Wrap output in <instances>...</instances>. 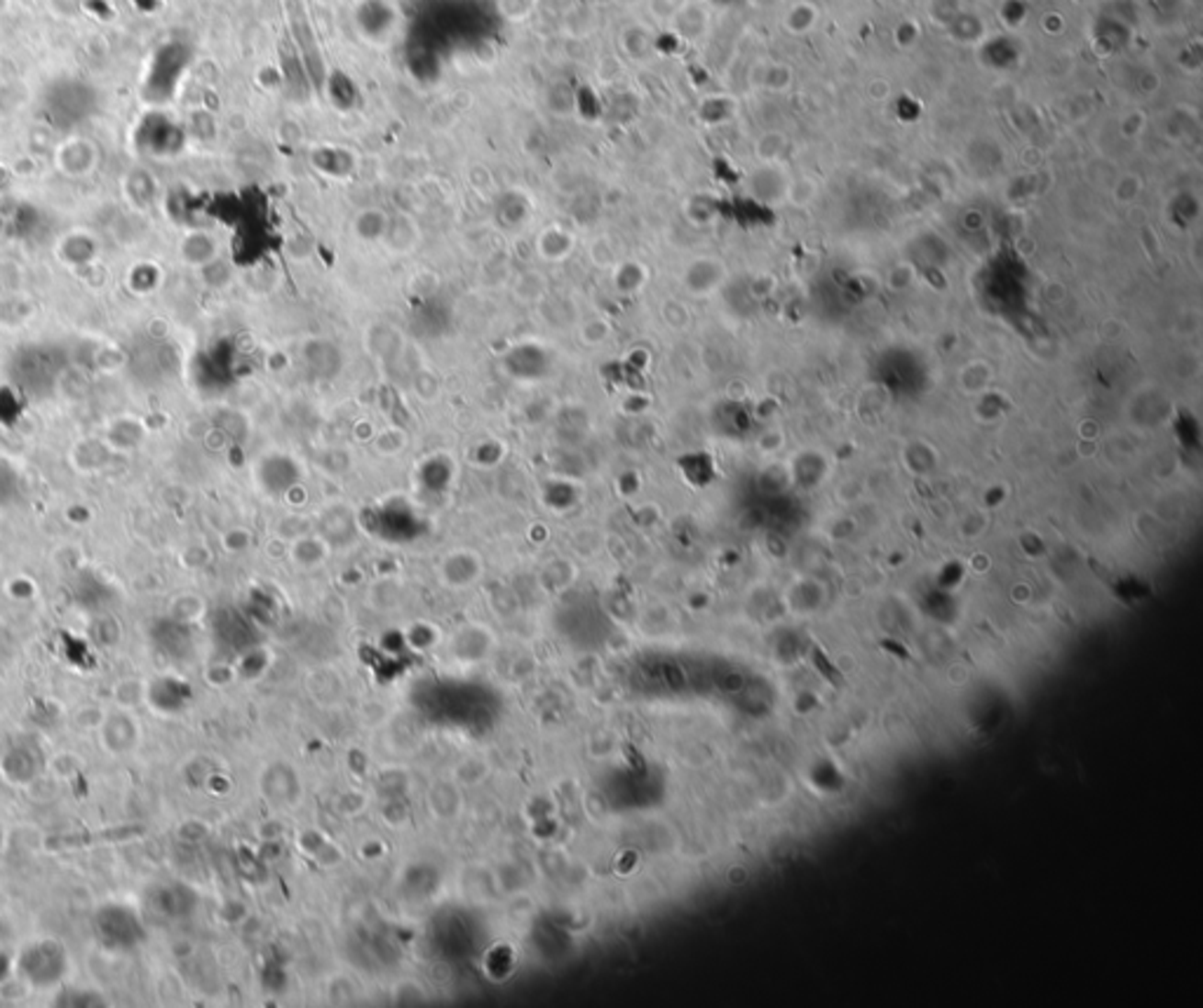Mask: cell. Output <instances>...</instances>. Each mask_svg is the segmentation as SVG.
Masks as SVG:
<instances>
[{"instance_id":"6da1fadb","label":"cell","mask_w":1203,"mask_h":1008,"mask_svg":"<svg viewBox=\"0 0 1203 1008\" xmlns=\"http://www.w3.org/2000/svg\"><path fill=\"white\" fill-rule=\"evenodd\" d=\"M421 241H423V230H421L414 214L405 212V209L388 214V226L381 238V247L386 252H390L393 256H410L419 250Z\"/></svg>"},{"instance_id":"7a4b0ae2","label":"cell","mask_w":1203,"mask_h":1008,"mask_svg":"<svg viewBox=\"0 0 1203 1008\" xmlns=\"http://www.w3.org/2000/svg\"><path fill=\"white\" fill-rule=\"evenodd\" d=\"M576 233L565 224H548L538 230L534 241V252L541 262L562 263L576 252Z\"/></svg>"},{"instance_id":"3957f363","label":"cell","mask_w":1203,"mask_h":1008,"mask_svg":"<svg viewBox=\"0 0 1203 1008\" xmlns=\"http://www.w3.org/2000/svg\"><path fill=\"white\" fill-rule=\"evenodd\" d=\"M444 581L454 588H466L470 586L473 581H478L479 574H482V562L475 553H468V550H458V553H452L447 555V560L443 562V571H440Z\"/></svg>"},{"instance_id":"277c9868","label":"cell","mask_w":1203,"mask_h":1008,"mask_svg":"<svg viewBox=\"0 0 1203 1008\" xmlns=\"http://www.w3.org/2000/svg\"><path fill=\"white\" fill-rule=\"evenodd\" d=\"M609 273H612V275H609V278H612V287L616 289L621 297H633V294L642 292L646 280H649V271H646L645 263L637 262V259H621V262H618Z\"/></svg>"},{"instance_id":"5b68a950","label":"cell","mask_w":1203,"mask_h":1008,"mask_svg":"<svg viewBox=\"0 0 1203 1008\" xmlns=\"http://www.w3.org/2000/svg\"><path fill=\"white\" fill-rule=\"evenodd\" d=\"M388 214L384 207H363L355 212L351 221V230L360 242L369 245H381V238L388 226Z\"/></svg>"},{"instance_id":"8992f818","label":"cell","mask_w":1203,"mask_h":1008,"mask_svg":"<svg viewBox=\"0 0 1203 1008\" xmlns=\"http://www.w3.org/2000/svg\"><path fill=\"white\" fill-rule=\"evenodd\" d=\"M618 48L633 62H645L654 48V31L642 22L625 24L618 33Z\"/></svg>"},{"instance_id":"52a82bcc","label":"cell","mask_w":1203,"mask_h":1008,"mask_svg":"<svg viewBox=\"0 0 1203 1008\" xmlns=\"http://www.w3.org/2000/svg\"><path fill=\"white\" fill-rule=\"evenodd\" d=\"M621 259H624L621 256V247H618L616 238H612V235H595L588 242V262L595 268H600V271H612Z\"/></svg>"},{"instance_id":"ba28073f","label":"cell","mask_w":1203,"mask_h":1008,"mask_svg":"<svg viewBox=\"0 0 1203 1008\" xmlns=\"http://www.w3.org/2000/svg\"><path fill=\"white\" fill-rule=\"evenodd\" d=\"M184 254H186V259L191 263L205 266V263L217 259V241L208 233L191 235V238L186 241V247H184Z\"/></svg>"},{"instance_id":"9c48e42d","label":"cell","mask_w":1203,"mask_h":1008,"mask_svg":"<svg viewBox=\"0 0 1203 1008\" xmlns=\"http://www.w3.org/2000/svg\"><path fill=\"white\" fill-rule=\"evenodd\" d=\"M612 334H613L612 325H609L604 318H600V315H595V318H588V320L579 327L580 343H583V346H588V348L604 346V343H609Z\"/></svg>"},{"instance_id":"30bf717a","label":"cell","mask_w":1203,"mask_h":1008,"mask_svg":"<svg viewBox=\"0 0 1203 1008\" xmlns=\"http://www.w3.org/2000/svg\"><path fill=\"white\" fill-rule=\"evenodd\" d=\"M545 280L541 273L524 271L515 280V297L523 301H538L545 294Z\"/></svg>"},{"instance_id":"8fae6325","label":"cell","mask_w":1203,"mask_h":1008,"mask_svg":"<svg viewBox=\"0 0 1203 1008\" xmlns=\"http://www.w3.org/2000/svg\"><path fill=\"white\" fill-rule=\"evenodd\" d=\"M374 447H377L378 454L395 456V454H399L407 447V432L398 426L384 428V431L377 435V440H374Z\"/></svg>"},{"instance_id":"7c38bea8","label":"cell","mask_w":1203,"mask_h":1008,"mask_svg":"<svg viewBox=\"0 0 1203 1008\" xmlns=\"http://www.w3.org/2000/svg\"><path fill=\"white\" fill-rule=\"evenodd\" d=\"M496 10L506 17L508 22H524L536 10V0H499Z\"/></svg>"},{"instance_id":"4fadbf2b","label":"cell","mask_w":1203,"mask_h":1008,"mask_svg":"<svg viewBox=\"0 0 1203 1008\" xmlns=\"http://www.w3.org/2000/svg\"><path fill=\"white\" fill-rule=\"evenodd\" d=\"M325 553H327V545L320 539H310L309 536L306 541H298L297 543V560L304 566L320 565V562L325 560Z\"/></svg>"},{"instance_id":"5bb4252c","label":"cell","mask_w":1203,"mask_h":1008,"mask_svg":"<svg viewBox=\"0 0 1203 1008\" xmlns=\"http://www.w3.org/2000/svg\"><path fill=\"white\" fill-rule=\"evenodd\" d=\"M649 405H651V400H649V398H645L642 393H630V395H625L618 407H621V411H624V414H628V417H637V414H645L646 407H649Z\"/></svg>"},{"instance_id":"9a60e30c","label":"cell","mask_w":1203,"mask_h":1008,"mask_svg":"<svg viewBox=\"0 0 1203 1008\" xmlns=\"http://www.w3.org/2000/svg\"><path fill=\"white\" fill-rule=\"evenodd\" d=\"M646 7H649L654 19H675L677 10H680L675 0H649Z\"/></svg>"},{"instance_id":"2e32d148","label":"cell","mask_w":1203,"mask_h":1008,"mask_svg":"<svg viewBox=\"0 0 1203 1008\" xmlns=\"http://www.w3.org/2000/svg\"><path fill=\"white\" fill-rule=\"evenodd\" d=\"M586 3H588V6H590V7H597V10H600V7H609V6H613V3H616V0H586Z\"/></svg>"}]
</instances>
